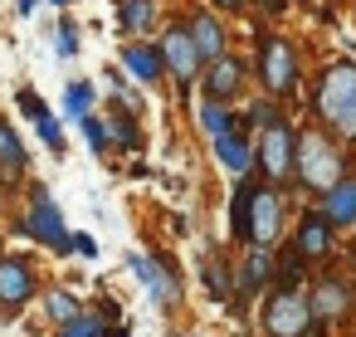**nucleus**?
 I'll use <instances>...</instances> for the list:
<instances>
[{
	"label": "nucleus",
	"instance_id": "nucleus-31",
	"mask_svg": "<svg viewBox=\"0 0 356 337\" xmlns=\"http://www.w3.org/2000/svg\"><path fill=\"white\" fill-rule=\"evenodd\" d=\"M113 137H118L122 147H137V127H132V123H113Z\"/></svg>",
	"mask_w": 356,
	"mask_h": 337
},
{
	"label": "nucleus",
	"instance_id": "nucleus-33",
	"mask_svg": "<svg viewBox=\"0 0 356 337\" xmlns=\"http://www.w3.org/2000/svg\"><path fill=\"white\" fill-rule=\"evenodd\" d=\"M264 6H268V10H283V6H288V0H264Z\"/></svg>",
	"mask_w": 356,
	"mask_h": 337
},
{
	"label": "nucleus",
	"instance_id": "nucleus-2",
	"mask_svg": "<svg viewBox=\"0 0 356 337\" xmlns=\"http://www.w3.org/2000/svg\"><path fill=\"white\" fill-rule=\"evenodd\" d=\"M341 171H346V162H341V152H337L322 132H302V137H298V176H302L312 191H332V186L341 181Z\"/></svg>",
	"mask_w": 356,
	"mask_h": 337
},
{
	"label": "nucleus",
	"instance_id": "nucleus-13",
	"mask_svg": "<svg viewBox=\"0 0 356 337\" xmlns=\"http://www.w3.org/2000/svg\"><path fill=\"white\" fill-rule=\"evenodd\" d=\"M132 269H137V279L152 288V298L156 303H176V279L156 264V259H147V254H132Z\"/></svg>",
	"mask_w": 356,
	"mask_h": 337
},
{
	"label": "nucleus",
	"instance_id": "nucleus-27",
	"mask_svg": "<svg viewBox=\"0 0 356 337\" xmlns=\"http://www.w3.org/2000/svg\"><path fill=\"white\" fill-rule=\"evenodd\" d=\"M20 108H25V118H35V123H44V118H49V108H44V103H40V98H35L30 88L20 93Z\"/></svg>",
	"mask_w": 356,
	"mask_h": 337
},
{
	"label": "nucleus",
	"instance_id": "nucleus-5",
	"mask_svg": "<svg viewBox=\"0 0 356 337\" xmlns=\"http://www.w3.org/2000/svg\"><path fill=\"white\" fill-rule=\"evenodd\" d=\"M268 93H293L298 88V59L288 49V40H264V64H259Z\"/></svg>",
	"mask_w": 356,
	"mask_h": 337
},
{
	"label": "nucleus",
	"instance_id": "nucleus-1",
	"mask_svg": "<svg viewBox=\"0 0 356 337\" xmlns=\"http://www.w3.org/2000/svg\"><path fill=\"white\" fill-rule=\"evenodd\" d=\"M317 113L327 118V127L337 137H356V64L351 59H337V64L322 69Z\"/></svg>",
	"mask_w": 356,
	"mask_h": 337
},
{
	"label": "nucleus",
	"instance_id": "nucleus-18",
	"mask_svg": "<svg viewBox=\"0 0 356 337\" xmlns=\"http://www.w3.org/2000/svg\"><path fill=\"white\" fill-rule=\"evenodd\" d=\"M118 15H122V30L142 35V30H152L156 6H152V0H118Z\"/></svg>",
	"mask_w": 356,
	"mask_h": 337
},
{
	"label": "nucleus",
	"instance_id": "nucleus-32",
	"mask_svg": "<svg viewBox=\"0 0 356 337\" xmlns=\"http://www.w3.org/2000/svg\"><path fill=\"white\" fill-rule=\"evenodd\" d=\"M215 6H225V10H234V6H244V0H215Z\"/></svg>",
	"mask_w": 356,
	"mask_h": 337
},
{
	"label": "nucleus",
	"instance_id": "nucleus-20",
	"mask_svg": "<svg viewBox=\"0 0 356 337\" xmlns=\"http://www.w3.org/2000/svg\"><path fill=\"white\" fill-rule=\"evenodd\" d=\"M0 166H6L10 176L25 166V147H20V137L10 132V123H0Z\"/></svg>",
	"mask_w": 356,
	"mask_h": 337
},
{
	"label": "nucleus",
	"instance_id": "nucleus-16",
	"mask_svg": "<svg viewBox=\"0 0 356 337\" xmlns=\"http://www.w3.org/2000/svg\"><path fill=\"white\" fill-rule=\"evenodd\" d=\"M322 215H327L332 225H346V220H356V181H337V186L327 191V205H322Z\"/></svg>",
	"mask_w": 356,
	"mask_h": 337
},
{
	"label": "nucleus",
	"instance_id": "nucleus-30",
	"mask_svg": "<svg viewBox=\"0 0 356 337\" xmlns=\"http://www.w3.org/2000/svg\"><path fill=\"white\" fill-rule=\"evenodd\" d=\"M83 132H88V142H93V147H108V127H103L98 118H83Z\"/></svg>",
	"mask_w": 356,
	"mask_h": 337
},
{
	"label": "nucleus",
	"instance_id": "nucleus-25",
	"mask_svg": "<svg viewBox=\"0 0 356 337\" xmlns=\"http://www.w3.org/2000/svg\"><path fill=\"white\" fill-rule=\"evenodd\" d=\"M205 288H210L215 298H225V293H229V279H225V264H220V259H210V264H205Z\"/></svg>",
	"mask_w": 356,
	"mask_h": 337
},
{
	"label": "nucleus",
	"instance_id": "nucleus-4",
	"mask_svg": "<svg viewBox=\"0 0 356 337\" xmlns=\"http://www.w3.org/2000/svg\"><path fill=\"white\" fill-rule=\"evenodd\" d=\"M259 166L268 181H288L298 171V132L288 123H273L264 127V142H259Z\"/></svg>",
	"mask_w": 356,
	"mask_h": 337
},
{
	"label": "nucleus",
	"instance_id": "nucleus-28",
	"mask_svg": "<svg viewBox=\"0 0 356 337\" xmlns=\"http://www.w3.org/2000/svg\"><path fill=\"white\" fill-rule=\"evenodd\" d=\"M35 127H40V137H44V142H49L54 152L64 147V132H59V123H54V118H44V123H35Z\"/></svg>",
	"mask_w": 356,
	"mask_h": 337
},
{
	"label": "nucleus",
	"instance_id": "nucleus-8",
	"mask_svg": "<svg viewBox=\"0 0 356 337\" xmlns=\"http://www.w3.org/2000/svg\"><path fill=\"white\" fill-rule=\"evenodd\" d=\"M161 64H166L181 84H195L200 54H195V45H191V30H171V35L161 40Z\"/></svg>",
	"mask_w": 356,
	"mask_h": 337
},
{
	"label": "nucleus",
	"instance_id": "nucleus-23",
	"mask_svg": "<svg viewBox=\"0 0 356 337\" xmlns=\"http://www.w3.org/2000/svg\"><path fill=\"white\" fill-rule=\"evenodd\" d=\"M64 103H69V118H79V123H83V118H88V108H93V88H88V84H74V88L64 93Z\"/></svg>",
	"mask_w": 356,
	"mask_h": 337
},
{
	"label": "nucleus",
	"instance_id": "nucleus-24",
	"mask_svg": "<svg viewBox=\"0 0 356 337\" xmlns=\"http://www.w3.org/2000/svg\"><path fill=\"white\" fill-rule=\"evenodd\" d=\"M44 308H49V318H54V322H74V318H79V303H74L64 288H59V293H49V298H44Z\"/></svg>",
	"mask_w": 356,
	"mask_h": 337
},
{
	"label": "nucleus",
	"instance_id": "nucleus-21",
	"mask_svg": "<svg viewBox=\"0 0 356 337\" xmlns=\"http://www.w3.org/2000/svg\"><path fill=\"white\" fill-rule=\"evenodd\" d=\"M264 279H268V249H254V254H249V264L239 269V293H254Z\"/></svg>",
	"mask_w": 356,
	"mask_h": 337
},
{
	"label": "nucleus",
	"instance_id": "nucleus-3",
	"mask_svg": "<svg viewBox=\"0 0 356 337\" xmlns=\"http://www.w3.org/2000/svg\"><path fill=\"white\" fill-rule=\"evenodd\" d=\"M264 327H268V337H302L312 327L307 298L293 293V288H273L268 303H264Z\"/></svg>",
	"mask_w": 356,
	"mask_h": 337
},
{
	"label": "nucleus",
	"instance_id": "nucleus-17",
	"mask_svg": "<svg viewBox=\"0 0 356 337\" xmlns=\"http://www.w3.org/2000/svg\"><path fill=\"white\" fill-rule=\"evenodd\" d=\"M215 152H220V166H225V171H234V176H244V171H249V162H254V152H249V142H244L239 132L220 137V142H215Z\"/></svg>",
	"mask_w": 356,
	"mask_h": 337
},
{
	"label": "nucleus",
	"instance_id": "nucleus-19",
	"mask_svg": "<svg viewBox=\"0 0 356 337\" xmlns=\"http://www.w3.org/2000/svg\"><path fill=\"white\" fill-rule=\"evenodd\" d=\"M307 308L322 313V318H337V313H346V288L341 283H317V298Z\"/></svg>",
	"mask_w": 356,
	"mask_h": 337
},
{
	"label": "nucleus",
	"instance_id": "nucleus-15",
	"mask_svg": "<svg viewBox=\"0 0 356 337\" xmlns=\"http://www.w3.org/2000/svg\"><path fill=\"white\" fill-rule=\"evenodd\" d=\"M254 181H239L234 186V201H229V235L249 244V215H254Z\"/></svg>",
	"mask_w": 356,
	"mask_h": 337
},
{
	"label": "nucleus",
	"instance_id": "nucleus-6",
	"mask_svg": "<svg viewBox=\"0 0 356 337\" xmlns=\"http://www.w3.org/2000/svg\"><path fill=\"white\" fill-rule=\"evenodd\" d=\"M30 230L54 249H74V240H69V230H64V220H59V210H54L44 186H35V196H30Z\"/></svg>",
	"mask_w": 356,
	"mask_h": 337
},
{
	"label": "nucleus",
	"instance_id": "nucleus-34",
	"mask_svg": "<svg viewBox=\"0 0 356 337\" xmlns=\"http://www.w3.org/2000/svg\"><path fill=\"white\" fill-rule=\"evenodd\" d=\"M54 6H69V0H54Z\"/></svg>",
	"mask_w": 356,
	"mask_h": 337
},
{
	"label": "nucleus",
	"instance_id": "nucleus-22",
	"mask_svg": "<svg viewBox=\"0 0 356 337\" xmlns=\"http://www.w3.org/2000/svg\"><path fill=\"white\" fill-rule=\"evenodd\" d=\"M200 127H205V132H210V137H215V142H220V137H229V132H234V127H229V113H225V108H220V103H205V108H200Z\"/></svg>",
	"mask_w": 356,
	"mask_h": 337
},
{
	"label": "nucleus",
	"instance_id": "nucleus-26",
	"mask_svg": "<svg viewBox=\"0 0 356 337\" xmlns=\"http://www.w3.org/2000/svg\"><path fill=\"white\" fill-rule=\"evenodd\" d=\"M103 327H98V318H88V313H79L74 322H64V337H98Z\"/></svg>",
	"mask_w": 356,
	"mask_h": 337
},
{
	"label": "nucleus",
	"instance_id": "nucleus-12",
	"mask_svg": "<svg viewBox=\"0 0 356 337\" xmlns=\"http://www.w3.org/2000/svg\"><path fill=\"white\" fill-rule=\"evenodd\" d=\"M239 79H244V64H239V59H215V69H210V79H205V103L234 98Z\"/></svg>",
	"mask_w": 356,
	"mask_h": 337
},
{
	"label": "nucleus",
	"instance_id": "nucleus-7",
	"mask_svg": "<svg viewBox=\"0 0 356 337\" xmlns=\"http://www.w3.org/2000/svg\"><path fill=\"white\" fill-rule=\"evenodd\" d=\"M278 215H283L278 191L259 186V191H254V215H249V240H254V249H268V244L278 240Z\"/></svg>",
	"mask_w": 356,
	"mask_h": 337
},
{
	"label": "nucleus",
	"instance_id": "nucleus-9",
	"mask_svg": "<svg viewBox=\"0 0 356 337\" xmlns=\"http://www.w3.org/2000/svg\"><path fill=\"white\" fill-rule=\"evenodd\" d=\"M35 293V274L25 259H0V303H25Z\"/></svg>",
	"mask_w": 356,
	"mask_h": 337
},
{
	"label": "nucleus",
	"instance_id": "nucleus-10",
	"mask_svg": "<svg viewBox=\"0 0 356 337\" xmlns=\"http://www.w3.org/2000/svg\"><path fill=\"white\" fill-rule=\"evenodd\" d=\"M332 249V220L322 215V210H312L302 225H298V254L302 259H317V254H327Z\"/></svg>",
	"mask_w": 356,
	"mask_h": 337
},
{
	"label": "nucleus",
	"instance_id": "nucleus-14",
	"mask_svg": "<svg viewBox=\"0 0 356 337\" xmlns=\"http://www.w3.org/2000/svg\"><path fill=\"white\" fill-rule=\"evenodd\" d=\"M122 64L132 69V79H142V84H156L161 79V49H147V45H127L122 49Z\"/></svg>",
	"mask_w": 356,
	"mask_h": 337
},
{
	"label": "nucleus",
	"instance_id": "nucleus-29",
	"mask_svg": "<svg viewBox=\"0 0 356 337\" xmlns=\"http://www.w3.org/2000/svg\"><path fill=\"white\" fill-rule=\"evenodd\" d=\"M59 54H64V59H69V54H79V30H74V25H64V30H59Z\"/></svg>",
	"mask_w": 356,
	"mask_h": 337
},
{
	"label": "nucleus",
	"instance_id": "nucleus-11",
	"mask_svg": "<svg viewBox=\"0 0 356 337\" xmlns=\"http://www.w3.org/2000/svg\"><path fill=\"white\" fill-rule=\"evenodd\" d=\"M191 45H195L200 64H210V59H225V30H220V20H210V15H195V20H191Z\"/></svg>",
	"mask_w": 356,
	"mask_h": 337
}]
</instances>
